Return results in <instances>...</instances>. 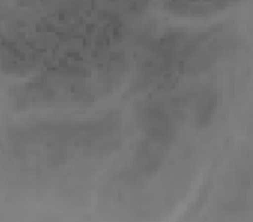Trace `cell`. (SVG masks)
Instances as JSON below:
<instances>
[{
    "instance_id": "obj_1",
    "label": "cell",
    "mask_w": 253,
    "mask_h": 222,
    "mask_svg": "<svg viewBox=\"0 0 253 222\" xmlns=\"http://www.w3.org/2000/svg\"><path fill=\"white\" fill-rule=\"evenodd\" d=\"M182 98L196 128H206L213 121L219 108V93L213 86H203L191 95H184Z\"/></svg>"
},
{
    "instance_id": "obj_2",
    "label": "cell",
    "mask_w": 253,
    "mask_h": 222,
    "mask_svg": "<svg viewBox=\"0 0 253 222\" xmlns=\"http://www.w3.org/2000/svg\"><path fill=\"white\" fill-rule=\"evenodd\" d=\"M166 145L144 136L137 143L135 152H133V175L142 177V179L156 175L166 159Z\"/></svg>"
},
{
    "instance_id": "obj_3",
    "label": "cell",
    "mask_w": 253,
    "mask_h": 222,
    "mask_svg": "<svg viewBox=\"0 0 253 222\" xmlns=\"http://www.w3.org/2000/svg\"><path fill=\"white\" fill-rule=\"evenodd\" d=\"M235 0H166L170 10L184 15H206L208 12L223 9Z\"/></svg>"
}]
</instances>
